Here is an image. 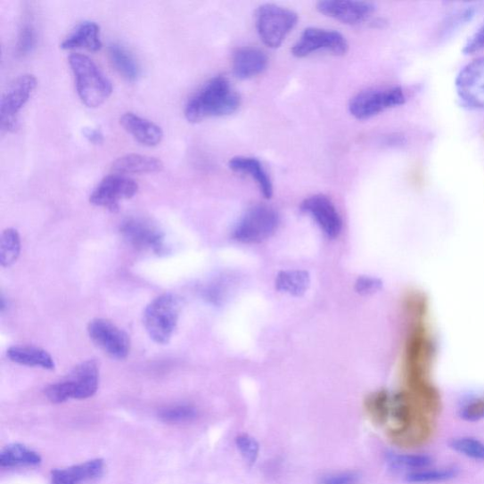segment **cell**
<instances>
[{
  "mask_svg": "<svg viewBox=\"0 0 484 484\" xmlns=\"http://www.w3.org/2000/svg\"><path fill=\"white\" fill-rule=\"evenodd\" d=\"M104 461L93 459L64 468H55L51 472V484H83L103 476Z\"/></svg>",
  "mask_w": 484,
  "mask_h": 484,
  "instance_id": "obj_18",
  "label": "cell"
},
{
  "mask_svg": "<svg viewBox=\"0 0 484 484\" xmlns=\"http://www.w3.org/2000/svg\"><path fill=\"white\" fill-rule=\"evenodd\" d=\"M242 103L240 94L234 89L224 75H217L187 102L185 117L191 123L209 118L230 116L239 111Z\"/></svg>",
  "mask_w": 484,
  "mask_h": 484,
  "instance_id": "obj_1",
  "label": "cell"
},
{
  "mask_svg": "<svg viewBox=\"0 0 484 484\" xmlns=\"http://www.w3.org/2000/svg\"><path fill=\"white\" fill-rule=\"evenodd\" d=\"M460 416L468 422L484 419V396L466 403L461 409Z\"/></svg>",
  "mask_w": 484,
  "mask_h": 484,
  "instance_id": "obj_35",
  "label": "cell"
},
{
  "mask_svg": "<svg viewBox=\"0 0 484 484\" xmlns=\"http://www.w3.org/2000/svg\"><path fill=\"white\" fill-rule=\"evenodd\" d=\"M100 384V369L94 360L77 365L65 379L46 387L45 395L51 402L62 404L95 396Z\"/></svg>",
  "mask_w": 484,
  "mask_h": 484,
  "instance_id": "obj_4",
  "label": "cell"
},
{
  "mask_svg": "<svg viewBox=\"0 0 484 484\" xmlns=\"http://www.w3.org/2000/svg\"><path fill=\"white\" fill-rule=\"evenodd\" d=\"M361 474L357 472H340L322 476L319 484H358L361 482Z\"/></svg>",
  "mask_w": 484,
  "mask_h": 484,
  "instance_id": "obj_36",
  "label": "cell"
},
{
  "mask_svg": "<svg viewBox=\"0 0 484 484\" xmlns=\"http://www.w3.org/2000/svg\"><path fill=\"white\" fill-rule=\"evenodd\" d=\"M241 455L249 466H253L259 455V445L252 436L241 434L235 440Z\"/></svg>",
  "mask_w": 484,
  "mask_h": 484,
  "instance_id": "obj_34",
  "label": "cell"
},
{
  "mask_svg": "<svg viewBox=\"0 0 484 484\" xmlns=\"http://www.w3.org/2000/svg\"><path fill=\"white\" fill-rule=\"evenodd\" d=\"M484 51V22L475 31V33L466 41L463 45V53L464 55H473Z\"/></svg>",
  "mask_w": 484,
  "mask_h": 484,
  "instance_id": "obj_38",
  "label": "cell"
},
{
  "mask_svg": "<svg viewBox=\"0 0 484 484\" xmlns=\"http://www.w3.org/2000/svg\"><path fill=\"white\" fill-rule=\"evenodd\" d=\"M407 102V94L402 86H392L365 89L350 100L349 113L357 120L377 117Z\"/></svg>",
  "mask_w": 484,
  "mask_h": 484,
  "instance_id": "obj_7",
  "label": "cell"
},
{
  "mask_svg": "<svg viewBox=\"0 0 484 484\" xmlns=\"http://www.w3.org/2000/svg\"><path fill=\"white\" fill-rule=\"evenodd\" d=\"M121 127L139 144L154 147L161 144L164 133L158 124L134 113H125L120 118Z\"/></svg>",
  "mask_w": 484,
  "mask_h": 484,
  "instance_id": "obj_20",
  "label": "cell"
},
{
  "mask_svg": "<svg viewBox=\"0 0 484 484\" xmlns=\"http://www.w3.org/2000/svg\"><path fill=\"white\" fill-rule=\"evenodd\" d=\"M280 224L275 209L267 205L250 208L234 228L232 239L243 244L260 243L271 238Z\"/></svg>",
  "mask_w": 484,
  "mask_h": 484,
  "instance_id": "obj_8",
  "label": "cell"
},
{
  "mask_svg": "<svg viewBox=\"0 0 484 484\" xmlns=\"http://www.w3.org/2000/svg\"><path fill=\"white\" fill-rule=\"evenodd\" d=\"M42 457L37 451L22 444L13 443L0 452V466L4 468L37 466Z\"/></svg>",
  "mask_w": 484,
  "mask_h": 484,
  "instance_id": "obj_24",
  "label": "cell"
},
{
  "mask_svg": "<svg viewBox=\"0 0 484 484\" xmlns=\"http://www.w3.org/2000/svg\"><path fill=\"white\" fill-rule=\"evenodd\" d=\"M164 168L162 161L153 156L130 153L121 156L112 164V170L115 174L127 175H147L160 173Z\"/></svg>",
  "mask_w": 484,
  "mask_h": 484,
  "instance_id": "obj_22",
  "label": "cell"
},
{
  "mask_svg": "<svg viewBox=\"0 0 484 484\" xmlns=\"http://www.w3.org/2000/svg\"><path fill=\"white\" fill-rule=\"evenodd\" d=\"M180 311V299L174 293H165L153 299L144 315L150 338L160 345H167L176 330Z\"/></svg>",
  "mask_w": 484,
  "mask_h": 484,
  "instance_id": "obj_5",
  "label": "cell"
},
{
  "mask_svg": "<svg viewBox=\"0 0 484 484\" xmlns=\"http://www.w3.org/2000/svg\"><path fill=\"white\" fill-rule=\"evenodd\" d=\"M37 87L34 75L24 74L18 78L0 100V130L13 133L20 127V113L29 103Z\"/></svg>",
  "mask_w": 484,
  "mask_h": 484,
  "instance_id": "obj_9",
  "label": "cell"
},
{
  "mask_svg": "<svg viewBox=\"0 0 484 484\" xmlns=\"http://www.w3.org/2000/svg\"><path fill=\"white\" fill-rule=\"evenodd\" d=\"M455 89L463 105L471 111H484V56L468 62L459 71Z\"/></svg>",
  "mask_w": 484,
  "mask_h": 484,
  "instance_id": "obj_11",
  "label": "cell"
},
{
  "mask_svg": "<svg viewBox=\"0 0 484 484\" xmlns=\"http://www.w3.org/2000/svg\"><path fill=\"white\" fill-rule=\"evenodd\" d=\"M197 415V410L190 404L168 406L159 413L160 420L168 424L191 422Z\"/></svg>",
  "mask_w": 484,
  "mask_h": 484,
  "instance_id": "obj_29",
  "label": "cell"
},
{
  "mask_svg": "<svg viewBox=\"0 0 484 484\" xmlns=\"http://www.w3.org/2000/svg\"><path fill=\"white\" fill-rule=\"evenodd\" d=\"M108 56L114 69L129 82L137 81L140 69L132 54L119 44L108 46Z\"/></svg>",
  "mask_w": 484,
  "mask_h": 484,
  "instance_id": "obj_26",
  "label": "cell"
},
{
  "mask_svg": "<svg viewBox=\"0 0 484 484\" xmlns=\"http://www.w3.org/2000/svg\"><path fill=\"white\" fill-rule=\"evenodd\" d=\"M311 283L308 272L304 270H288L277 274L275 281V289L296 298L304 295Z\"/></svg>",
  "mask_w": 484,
  "mask_h": 484,
  "instance_id": "obj_25",
  "label": "cell"
},
{
  "mask_svg": "<svg viewBox=\"0 0 484 484\" xmlns=\"http://www.w3.org/2000/svg\"><path fill=\"white\" fill-rule=\"evenodd\" d=\"M87 332L94 343L105 354L116 360H124L130 354L131 341L128 334L106 319L90 321Z\"/></svg>",
  "mask_w": 484,
  "mask_h": 484,
  "instance_id": "obj_12",
  "label": "cell"
},
{
  "mask_svg": "<svg viewBox=\"0 0 484 484\" xmlns=\"http://www.w3.org/2000/svg\"><path fill=\"white\" fill-rule=\"evenodd\" d=\"M267 53L254 45L240 46L232 55V71L240 80L252 79L267 70Z\"/></svg>",
  "mask_w": 484,
  "mask_h": 484,
  "instance_id": "obj_17",
  "label": "cell"
},
{
  "mask_svg": "<svg viewBox=\"0 0 484 484\" xmlns=\"http://www.w3.org/2000/svg\"><path fill=\"white\" fill-rule=\"evenodd\" d=\"M434 343L422 323L412 330L405 348V373L411 390L431 386L430 372L434 360Z\"/></svg>",
  "mask_w": 484,
  "mask_h": 484,
  "instance_id": "obj_2",
  "label": "cell"
},
{
  "mask_svg": "<svg viewBox=\"0 0 484 484\" xmlns=\"http://www.w3.org/2000/svg\"><path fill=\"white\" fill-rule=\"evenodd\" d=\"M36 28L33 23L25 21L20 30L15 53L19 57H25L33 53L37 41Z\"/></svg>",
  "mask_w": 484,
  "mask_h": 484,
  "instance_id": "obj_32",
  "label": "cell"
},
{
  "mask_svg": "<svg viewBox=\"0 0 484 484\" xmlns=\"http://www.w3.org/2000/svg\"><path fill=\"white\" fill-rule=\"evenodd\" d=\"M386 463L394 472H418L431 464L432 459L422 455L388 454ZM409 472V473H411Z\"/></svg>",
  "mask_w": 484,
  "mask_h": 484,
  "instance_id": "obj_28",
  "label": "cell"
},
{
  "mask_svg": "<svg viewBox=\"0 0 484 484\" xmlns=\"http://www.w3.org/2000/svg\"><path fill=\"white\" fill-rule=\"evenodd\" d=\"M450 447L467 458L484 461V444L478 439L462 437L452 440Z\"/></svg>",
  "mask_w": 484,
  "mask_h": 484,
  "instance_id": "obj_31",
  "label": "cell"
},
{
  "mask_svg": "<svg viewBox=\"0 0 484 484\" xmlns=\"http://www.w3.org/2000/svg\"><path fill=\"white\" fill-rule=\"evenodd\" d=\"M121 236L138 250H150L155 254L166 251L165 234L151 222L140 217H128L119 227Z\"/></svg>",
  "mask_w": 484,
  "mask_h": 484,
  "instance_id": "obj_14",
  "label": "cell"
},
{
  "mask_svg": "<svg viewBox=\"0 0 484 484\" xmlns=\"http://www.w3.org/2000/svg\"><path fill=\"white\" fill-rule=\"evenodd\" d=\"M349 44L345 36L338 30L309 27L304 29L294 43L291 54L296 58H306L319 52L331 53L336 56L347 54Z\"/></svg>",
  "mask_w": 484,
  "mask_h": 484,
  "instance_id": "obj_10",
  "label": "cell"
},
{
  "mask_svg": "<svg viewBox=\"0 0 484 484\" xmlns=\"http://www.w3.org/2000/svg\"><path fill=\"white\" fill-rule=\"evenodd\" d=\"M382 281L370 275L358 276L355 283V291L358 294L369 295L382 289Z\"/></svg>",
  "mask_w": 484,
  "mask_h": 484,
  "instance_id": "obj_37",
  "label": "cell"
},
{
  "mask_svg": "<svg viewBox=\"0 0 484 484\" xmlns=\"http://www.w3.org/2000/svg\"><path fill=\"white\" fill-rule=\"evenodd\" d=\"M229 168L234 173L247 176L253 179L265 199H271L274 195L273 181L267 168L252 156L239 155L228 162Z\"/></svg>",
  "mask_w": 484,
  "mask_h": 484,
  "instance_id": "obj_19",
  "label": "cell"
},
{
  "mask_svg": "<svg viewBox=\"0 0 484 484\" xmlns=\"http://www.w3.org/2000/svg\"><path fill=\"white\" fill-rule=\"evenodd\" d=\"M299 20V14L294 11L276 4H262L255 12L257 33L270 49L283 45Z\"/></svg>",
  "mask_w": 484,
  "mask_h": 484,
  "instance_id": "obj_6",
  "label": "cell"
},
{
  "mask_svg": "<svg viewBox=\"0 0 484 484\" xmlns=\"http://www.w3.org/2000/svg\"><path fill=\"white\" fill-rule=\"evenodd\" d=\"M480 8L481 6L477 4L464 7L454 15H451L444 24L443 34L447 36L454 34L456 29L468 22H471L476 17V14L480 12Z\"/></svg>",
  "mask_w": 484,
  "mask_h": 484,
  "instance_id": "obj_33",
  "label": "cell"
},
{
  "mask_svg": "<svg viewBox=\"0 0 484 484\" xmlns=\"http://www.w3.org/2000/svg\"><path fill=\"white\" fill-rule=\"evenodd\" d=\"M7 357L11 362L20 365L49 371L54 370L56 366L53 357L49 352L36 347H12L7 351Z\"/></svg>",
  "mask_w": 484,
  "mask_h": 484,
  "instance_id": "obj_23",
  "label": "cell"
},
{
  "mask_svg": "<svg viewBox=\"0 0 484 484\" xmlns=\"http://www.w3.org/2000/svg\"><path fill=\"white\" fill-rule=\"evenodd\" d=\"M69 62L75 78L78 96L85 105L97 108L111 98L113 85L95 62L85 54L72 53Z\"/></svg>",
  "mask_w": 484,
  "mask_h": 484,
  "instance_id": "obj_3",
  "label": "cell"
},
{
  "mask_svg": "<svg viewBox=\"0 0 484 484\" xmlns=\"http://www.w3.org/2000/svg\"><path fill=\"white\" fill-rule=\"evenodd\" d=\"M138 193L137 183L122 175H111L104 177L90 195L94 206L103 208L111 212L119 210L122 200L131 199Z\"/></svg>",
  "mask_w": 484,
  "mask_h": 484,
  "instance_id": "obj_13",
  "label": "cell"
},
{
  "mask_svg": "<svg viewBox=\"0 0 484 484\" xmlns=\"http://www.w3.org/2000/svg\"><path fill=\"white\" fill-rule=\"evenodd\" d=\"M459 472L457 468H442V470H422L406 475L405 480L410 483H433L454 480Z\"/></svg>",
  "mask_w": 484,
  "mask_h": 484,
  "instance_id": "obj_30",
  "label": "cell"
},
{
  "mask_svg": "<svg viewBox=\"0 0 484 484\" xmlns=\"http://www.w3.org/2000/svg\"><path fill=\"white\" fill-rule=\"evenodd\" d=\"M300 210L314 218L327 238L336 239L340 236L342 218L331 198L324 194L309 196L301 202Z\"/></svg>",
  "mask_w": 484,
  "mask_h": 484,
  "instance_id": "obj_15",
  "label": "cell"
},
{
  "mask_svg": "<svg viewBox=\"0 0 484 484\" xmlns=\"http://www.w3.org/2000/svg\"><path fill=\"white\" fill-rule=\"evenodd\" d=\"M316 9L326 18L342 24L356 26L371 19L376 12V5L358 0H321Z\"/></svg>",
  "mask_w": 484,
  "mask_h": 484,
  "instance_id": "obj_16",
  "label": "cell"
},
{
  "mask_svg": "<svg viewBox=\"0 0 484 484\" xmlns=\"http://www.w3.org/2000/svg\"><path fill=\"white\" fill-rule=\"evenodd\" d=\"M60 46L65 51L85 49L93 53L100 52L103 48L101 28L96 22H83Z\"/></svg>",
  "mask_w": 484,
  "mask_h": 484,
  "instance_id": "obj_21",
  "label": "cell"
},
{
  "mask_svg": "<svg viewBox=\"0 0 484 484\" xmlns=\"http://www.w3.org/2000/svg\"><path fill=\"white\" fill-rule=\"evenodd\" d=\"M83 134L88 140V143L93 145H102L104 143V135L100 129L90 127L85 128Z\"/></svg>",
  "mask_w": 484,
  "mask_h": 484,
  "instance_id": "obj_39",
  "label": "cell"
},
{
  "mask_svg": "<svg viewBox=\"0 0 484 484\" xmlns=\"http://www.w3.org/2000/svg\"><path fill=\"white\" fill-rule=\"evenodd\" d=\"M21 252V239L17 229L8 228L0 237V265L11 267L20 258Z\"/></svg>",
  "mask_w": 484,
  "mask_h": 484,
  "instance_id": "obj_27",
  "label": "cell"
}]
</instances>
